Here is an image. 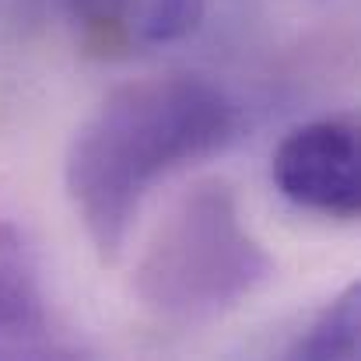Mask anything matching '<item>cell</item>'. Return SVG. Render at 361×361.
Segmentation results:
<instances>
[{"instance_id": "obj_4", "label": "cell", "mask_w": 361, "mask_h": 361, "mask_svg": "<svg viewBox=\"0 0 361 361\" xmlns=\"http://www.w3.org/2000/svg\"><path fill=\"white\" fill-rule=\"evenodd\" d=\"M207 0H71L81 42L99 56H126L186 39Z\"/></svg>"}, {"instance_id": "obj_3", "label": "cell", "mask_w": 361, "mask_h": 361, "mask_svg": "<svg viewBox=\"0 0 361 361\" xmlns=\"http://www.w3.org/2000/svg\"><path fill=\"white\" fill-rule=\"evenodd\" d=\"M355 116L295 126L274 151V186L302 211L355 221L361 211V144Z\"/></svg>"}, {"instance_id": "obj_2", "label": "cell", "mask_w": 361, "mask_h": 361, "mask_svg": "<svg viewBox=\"0 0 361 361\" xmlns=\"http://www.w3.org/2000/svg\"><path fill=\"white\" fill-rule=\"evenodd\" d=\"M274 277L270 252L252 239L228 186L186 193L154 228L133 267V295L161 323H207L242 305Z\"/></svg>"}, {"instance_id": "obj_1", "label": "cell", "mask_w": 361, "mask_h": 361, "mask_svg": "<svg viewBox=\"0 0 361 361\" xmlns=\"http://www.w3.org/2000/svg\"><path fill=\"white\" fill-rule=\"evenodd\" d=\"M239 133L235 102L193 74L140 78L109 92L78 126L63 183L95 252L116 263L158 179L218 154Z\"/></svg>"}, {"instance_id": "obj_6", "label": "cell", "mask_w": 361, "mask_h": 361, "mask_svg": "<svg viewBox=\"0 0 361 361\" xmlns=\"http://www.w3.org/2000/svg\"><path fill=\"white\" fill-rule=\"evenodd\" d=\"M361 348V288L348 284L334 302L323 305V312L309 323V330L291 348L295 358L309 361H351Z\"/></svg>"}, {"instance_id": "obj_5", "label": "cell", "mask_w": 361, "mask_h": 361, "mask_svg": "<svg viewBox=\"0 0 361 361\" xmlns=\"http://www.w3.org/2000/svg\"><path fill=\"white\" fill-rule=\"evenodd\" d=\"M53 351L42 298L18 256L0 245V358H42Z\"/></svg>"}]
</instances>
